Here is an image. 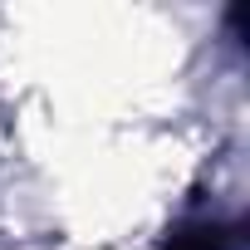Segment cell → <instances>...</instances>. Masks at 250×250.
<instances>
[{
	"label": "cell",
	"mask_w": 250,
	"mask_h": 250,
	"mask_svg": "<svg viewBox=\"0 0 250 250\" xmlns=\"http://www.w3.org/2000/svg\"><path fill=\"white\" fill-rule=\"evenodd\" d=\"M157 250H240V226H226V221H187Z\"/></svg>",
	"instance_id": "cell-1"
}]
</instances>
